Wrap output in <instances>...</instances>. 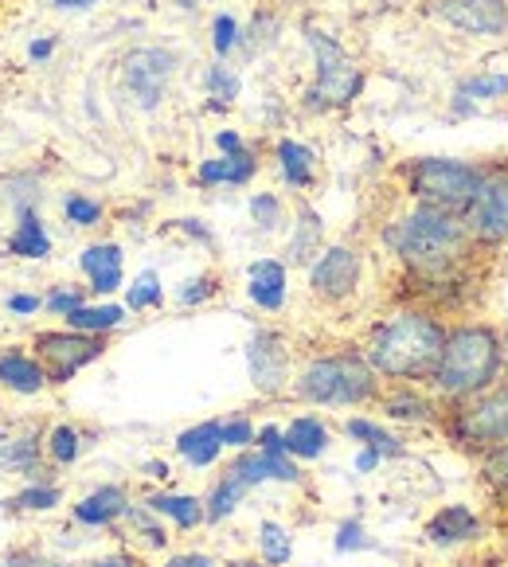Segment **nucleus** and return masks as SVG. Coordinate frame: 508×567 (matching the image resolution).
Masks as SVG:
<instances>
[{
    "instance_id": "1",
    "label": "nucleus",
    "mask_w": 508,
    "mask_h": 567,
    "mask_svg": "<svg viewBox=\"0 0 508 567\" xmlns=\"http://www.w3.org/2000/svg\"><path fill=\"white\" fill-rule=\"evenodd\" d=\"M380 239L411 270V278H418L423 286L458 282L469 259L481 250L474 243V235H469V227L462 224V216L426 208V204H415L411 212L395 216L380 231Z\"/></svg>"
},
{
    "instance_id": "2",
    "label": "nucleus",
    "mask_w": 508,
    "mask_h": 567,
    "mask_svg": "<svg viewBox=\"0 0 508 567\" xmlns=\"http://www.w3.org/2000/svg\"><path fill=\"white\" fill-rule=\"evenodd\" d=\"M446 333L450 329L442 326L434 309H395L392 318H384L367 333L360 352L380 372V380H392V384H431Z\"/></svg>"
},
{
    "instance_id": "3",
    "label": "nucleus",
    "mask_w": 508,
    "mask_h": 567,
    "mask_svg": "<svg viewBox=\"0 0 508 567\" xmlns=\"http://www.w3.org/2000/svg\"><path fill=\"white\" fill-rule=\"evenodd\" d=\"M505 375V333L489 321H462L446 333L431 388L442 403H466L493 392Z\"/></svg>"
},
{
    "instance_id": "4",
    "label": "nucleus",
    "mask_w": 508,
    "mask_h": 567,
    "mask_svg": "<svg viewBox=\"0 0 508 567\" xmlns=\"http://www.w3.org/2000/svg\"><path fill=\"white\" fill-rule=\"evenodd\" d=\"M293 395L313 408H364V403H380L384 395V380L367 364L364 352H325L313 357L298 375H293Z\"/></svg>"
},
{
    "instance_id": "5",
    "label": "nucleus",
    "mask_w": 508,
    "mask_h": 567,
    "mask_svg": "<svg viewBox=\"0 0 508 567\" xmlns=\"http://www.w3.org/2000/svg\"><path fill=\"white\" fill-rule=\"evenodd\" d=\"M305 43L313 55V83L305 91V106L313 114H333L344 110L364 94V68L344 51V43L336 35H329L325 28L305 24Z\"/></svg>"
},
{
    "instance_id": "6",
    "label": "nucleus",
    "mask_w": 508,
    "mask_h": 567,
    "mask_svg": "<svg viewBox=\"0 0 508 567\" xmlns=\"http://www.w3.org/2000/svg\"><path fill=\"white\" fill-rule=\"evenodd\" d=\"M481 176L485 165L458 157H415L403 165V184H407L411 200L426 204V208L454 212V216H462L474 204Z\"/></svg>"
},
{
    "instance_id": "7",
    "label": "nucleus",
    "mask_w": 508,
    "mask_h": 567,
    "mask_svg": "<svg viewBox=\"0 0 508 567\" xmlns=\"http://www.w3.org/2000/svg\"><path fill=\"white\" fill-rule=\"evenodd\" d=\"M438 423L454 446L477 454V458L497 446H508V384H497L477 400L446 403Z\"/></svg>"
},
{
    "instance_id": "8",
    "label": "nucleus",
    "mask_w": 508,
    "mask_h": 567,
    "mask_svg": "<svg viewBox=\"0 0 508 567\" xmlns=\"http://www.w3.org/2000/svg\"><path fill=\"white\" fill-rule=\"evenodd\" d=\"M176 71H180V55L173 48H160V43H142V48H129L117 63V83L122 94L134 102L137 110L153 114L160 102L168 99V86H173Z\"/></svg>"
},
{
    "instance_id": "9",
    "label": "nucleus",
    "mask_w": 508,
    "mask_h": 567,
    "mask_svg": "<svg viewBox=\"0 0 508 567\" xmlns=\"http://www.w3.org/2000/svg\"><path fill=\"white\" fill-rule=\"evenodd\" d=\"M106 352V337L94 333H75V329H43V333L32 337V357L43 364L48 372V384H71L86 364Z\"/></svg>"
},
{
    "instance_id": "10",
    "label": "nucleus",
    "mask_w": 508,
    "mask_h": 567,
    "mask_svg": "<svg viewBox=\"0 0 508 567\" xmlns=\"http://www.w3.org/2000/svg\"><path fill=\"white\" fill-rule=\"evenodd\" d=\"M462 224L469 227L477 247H505L508 243V165H485L481 188L474 204L462 212Z\"/></svg>"
},
{
    "instance_id": "11",
    "label": "nucleus",
    "mask_w": 508,
    "mask_h": 567,
    "mask_svg": "<svg viewBox=\"0 0 508 567\" xmlns=\"http://www.w3.org/2000/svg\"><path fill=\"white\" fill-rule=\"evenodd\" d=\"M360 282H364V255L349 243H333L309 262V293L325 306L356 298Z\"/></svg>"
},
{
    "instance_id": "12",
    "label": "nucleus",
    "mask_w": 508,
    "mask_h": 567,
    "mask_svg": "<svg viewBox=\"0 0 508 567\" xmlns=\"http://www.w3.org/2000/svg\"><path fill=\"white\" fill-rule=\"evenodd\" d=\"M423 4L434 20L474 40H497L508 32V0H423Z\"/></svg>"
},
{
    "instance_id": "13",
    "label": "nucleus",
    "mask_w": 508,
    "mask_h": 567,
    "mask_svg": "<svg viewBox=\"0 0 508 567\" xmlns=\"http://www.w3.org/2000/svg\"><path fill=\"white\" fill-rule=\"evenodd\" d=\"M247 372L250 384L262 395H282L293 384V360L286 337H278L274 329H255L247 341Z\"/></svg>"
},
{
    "instance_id": "14",
    "label": "nucleus",
    "mask_w": 508,
    "mask_h": 567,
    "mask_svg": "<svg viewBox=\"0 0 508 567\" xmlns=\"http://www.w3.org/2000/svg\"><path fill=\"white\" fill-rule=\"evenodd\" d=\"M79 270L86 275V290L110 298L114 290H122V270H125V250L117 243H91L79 255Z\"/></svg>"
},
{
    "instance_id": "15",
    "label": "nucleus",
    "mask_w": 508,
    "mask_h": 567,
    "mask_svg": "<svg viewBox=\"0 0 508 567\" xmlns=\"http://www.w3.org/2000/svg\"><path fill=\"white\" fill-rule=\"evenodd\" d=\"M231 470L250 485V489H255V485H267V482H286V485L301 482L298 458H290V454H262L259 446L239 451V458L231 462Z\"/></svg>"
},
{
    "instance_id": "16",
    "label": "nucleus",
    "mask_w": 508,
    "mask_h": 567,
    "mask_svg": "<svg viewBox=\"0 0 508 567\" xmlns=\"http://www.w3.org/2000/svg\"><path fill=\"white\" fill-rule=\"evenodd\" d=\"M290 293V275H286L282 259H255L247 267V298L262 309V313H278Z\"/></svg>"
},
{
    "instance_id": "17",
    "label": "nucleus",
    "mask_w": 508,
    "mask_h": 567,
    "mask_svg": "<svg viewBox=\"0 0 508 567\" xmlns=\"http://www.w3.org/2000/svg\"><path fill=\"white\" fill-rule=\"evenodd\" d=\"M129 505H134V501H129V493H125L122 485H99V489H91L83 501L71 505V517L86 528H110V525H117V520H125Z\"/></svg>"
},
{
    "instance_id": "18",
    "label": "nucleus",
    "mask_w": 508,
    "mask_h": 567,
    "mask_svg": "<svg viewBox=\"0 0 508 567\" xmlns=\"http://www.w3.org/2000/svg\"><path fill=\"white\" fill-rule=\"evenodd\" d=\"M481 536V520L469 505H442L431 520H426V540L438 544V548H454V544H469Z\"/></svg>"
},
{
    "instance_id": "19",
    "label": "nucleus",
    "mask_w": 508,
    "mask_h": 567,
    "mask_svg": "<svg viewBox=\"0 0 508 567\" xmlns=\"http://www.w3.org/2000/svg\"><path fill=\"white\" fill-rule=\"evenodd\" d=\"M380 408H384L387 419L395 423H438L442 408L434 395H426L418 384H395L392 392L380 395Z\"/></svg>"
},
{
    "instance_id": "20",
    "label": "nucleus",
    "mask_w": 508,
    "mask_h": 567,
    "mask_svg": "<svg viewBox=\"0 0 508 567\" xmlns=\"http://www.w3.org/2000/svg\"><path fill=\"white\" fill-rule=\"evenodd\" d=\"M321 250H325V219L317 216V208H309V204H298V212H293L290 243H286V262H293V267H309Z\"/></svg>"
},
{
    "instance_id": "21",
    "label": "nucleus",
    "mask_w": 508,
    "mask_h": 567,
    "mask_svg": "<svg viewBox=\"0 0 508 567\" xmlns=\"http://www.w3.org/2000/svg\"><path fill=\"white\" fill-rule=\"evenodd\" d=\"M0 388L12 395H40L48 384L43 364L24 349H4L0 352Z\"/></svg>"
},
{
    "instance_id": "22",
    "label": "nucleus",
    "mask_w": 508,
    "mask_h": 567,
    "mask_svg": "<svg viewBox=\"0 0 508 567\" xmlns=\"http://www.w3.org/2000/svg\"><path fill=\"white\" fill-rule=\"evenodd\" d=\"M224 451V419H208V423H196L176 434V454L196 470H208Z\"/></svg>"
},
{
    "instance_id": "23",
    "label": "nucleus",
    "mask_w": 508,
    "mask_h": 567,
    "mask_svg": "<svg viewBox=\"0 0 508 567\" xmlns=\"http://www.w3.org/2000/svg\"><path fill=\"white\" fill-rule=\"evenodd\" d=\"M4 250H9L12 259H28V262L51 259V235H48V224H43L40 208L17 212V224H12L9 239H4Z\"/></svg>"
},
{
    "instance_id": "24",
    "label": "nucleus",
    "mask_w": 508,
    "mask_h": 567,
    "mask_svg": "<svg viewBox=\"0 0 508 567\" xmlns=\"http://www.w3.org/2000/svg\"><path fill=\"white\" fill-rule=\"evenodd\" d=\"M0 470L4 474H20L28 482H48L43 470V439L35 431L12 434L9 443H0Z\"/></svg>"
},
{
    "instance_id": "25",
    "label": "nucleus",
    "mask_w": 508,
    "mask_h": 567,
    "mask_svg": "<svg viewBox=\"0 0 508 567\" xmlns=\"http://www.w3.org/2000/svg\"><path fill=\"white\" fill-rule=\"evenodd\" d=\"M255 173H259V157L250 150L242 153H231V157H211V161H200V168H196V184H204V188H219V184H231V188H242V184L255 181Z\"/></svg>"
},
{
    "instance_id": "26",
    "label": "nucleus",
    "mask_w": 508,
    "mask_h": 567,
    "mask_svg": "<svg viewBox=\"0 0 508 567\" xmlns=\"http://www.w3.org/2000/svg\"><path fill=\"white\" fill-rule=\"evenodd\" d=\"M274 161H278V173H282V181L290 184V188H298V193H305V188H313V184H317L321 165H317V153L309 150L305 142L282 137V142L274 145Z\"/></svg>"
},
{
    "instance_id": "27",
    "label": "nucleus",
    "mask_w": 508,
    "mask_h": 567,
    "mask_svg": "<svg viewBox=\"0 0 508 567\" xmlns=\"http://www.w3.org/2000/svg\"><path fill=\"white\" fill-rule=\"evenodd\" d=\"M286 434V454L298 462H313L321 458V454L329 451V443H333V434H329V426L321 423L317 415H298L290 426H282Z\"/></svg>"
},
{
    "instance_id": "28",
    "label": "nucleus",
    "mask_w": 508,
    "mask_h": 567,
    "mask_svg": "<svg viewBox=\"0 0 508 567\" xmlns=\"http://www.w3.org/2000/svg\"><path fill=\"white\" fill-rule=\"evenodd\" d=\"M145 505H149L157 517H165V520H173L176 528H184V533H193V528L208 525L204 501L193 497V493H153Z\"/></svg>"
},
{
    "instance_id": "29",
    "label": "nucleus",
    "mask_w": 508,
    "mask_h": 567,
    "mask_svg": "<svg viewBox=\"0 0 508 567\" xmlns=\"http://www.w3.org/2000/svg\"><path fill=\"white\" fill-rule=\"evenodd\" d=\"M125 313H129V309L117 306V301H99V306H91V301H86V306H79L75 313H68V318H63V326L75 329V333L106 337V333H114V329L125 326Z\"/></svg>"
},
{
    "instance_id": "30",
    "label": "nucleus",
    "mask_w": 508,
    "mask_h": 567,
    "mask_svg": "<svg viewBox=\"0 0 508 567\" xmlns=\"http://www.w3.org/2000/svg\"><path fill=\"white\" fill-rule=\"evenodd\" d=\"M250 493V485L242 482L239 474H235L231 466L219 474V482L211 485V493L204 497V513H208V525H219V520H227L235 509L242 505V497Z\"/></svg>"
},
{
    "instance_id": "31",
    "label": "nucleus",
    "mask_w": 508,
    "mask_h": 567,
    "mask_svg": "<svg viewBox=\"0 0 508 567\" xmlns=\"http://www.w3.org/2000/svg\"><path fill=\"white\" fill-rule=\"evenodd\" d=\"M344 434H349V439H356L360 446H367V451H380L384 458H400V454H403L400 434H392L384 423H375V419H364V415L344 419Z\"/></svg>"
},
{
    "instance_id": "32",
    "label": "nucleus",
    "mask_w": 508,
    "mask_h": 567,
    "mask_svg": "<svg viewBox=\"0 0 508 567\" xmlns=\"http://www.w3.org/2000/svg\"><path fill=\"white\" fill-rule=\"evenodd\" d=\"M204 91H208V99H216V102H208V110H227L235 99H239L242 79L235 75L231 68H227L224 59H216V63L204 71Z\"/></svg>"
},
{
    "instance_id": "33",
    "label": "nucleus",
    "mask_w": 508,
    "mask_h": 567,
    "mask_svg": "<svg viewBox=\"0 0 508 567\" xmlns=\"http://www.w3.org/2000/svg\"><path fill=\"white\" fill-rule=\"evenodd\" d=\"M43 451H48V458L55 462V466H75V462L83 458V434H79V426L59 423L48 431Z\"/></svg>"
},
{
    "instance_id": "34",
    "label": "nucleus",
    "mask_w": 508,
    "mask_h": 567,
    "mask_svg": "<svg viewBox=\"0 0 508 567\" xmlns=\"http://www.w3.org/2000/svg\"><path fill=\"white\" fill-rule=\"evenodd\" d=\"M4 505L20 513H51L55 505H63V489H59L55 482H28L24 489L12 501H4Z\"/></svg>"
},
{
    "instance_id": "35",
    "label": "nucleus",
    "mask_w": 508,
    "mask_h": 567,
    "mask_svg": "<svg viewBox=\"0 0 508 567\" xmlns=\"http://www.w3.org/2000/svg\"><path fill=\"white\" fill-rule=\"evenodd\" d=\"M259 551H262V559H267L270 567H282V564H290V556H293V536L286 533L278 520H262L259 525Z\"/></svg>"
},
{
    "instance_id": "36",
    "label": "nucleus",
    "mask_w": 508,
    "mask_h": 567,
    "mask_svg": "<svg viewBox=\"0 0 508 567\" xmlns=\"http://www.w3.org/2000/svg\"><path fill=\"white\" fill-rule=\"evenodd\" d=\"M160 301H165V286H160L157 270H142V275L129 282V290H125V309H137V313L157 309Z\"/></svg>"
},
{
    "instance_id": "37",
    "label": "nucleus",
    "mask_w": 508,
    "mask_h": 567,
    "mask_svg": "<svg viewBox=\"0 0 508 567\" xmlns=\"http://www.w3.org/2000/svg\"><path fill=\"white\" fill-rule=\"evenodd\" d=\"M481 482L500 505H508V446L481 454Z\"/></svg>"
},
{
    "instance_id": "38",
    "label": "nucleus",
    "mask_w": 508,
    "mask_h": 567,
    "mask_svg": "<svg viewBox=\"0 0 508 567\" xmlns=\"http://www.w3.org/2000/svg\"><path fill=\"white\" fill-rule=\"evenodd\" d=\"M250 219L259 224V231H282L286 227V204H282V196H274V193H255L250 196Z\"/></svg>"
},
{
    "instance_id": "39",
    "label": "nucleus",
    "mask_w": 508,
    "mask_h": 567,
    "mask_svg": "<svg viewBox=\"0 0 508 567\" xmlns=\"http://www.w3.org/2000/svg\"><path fill=\"white\" fill-rule=\"evenodd\" d=\"M454 94H462V99H469V102H500V99H508V75H493L489 71V75L462 79Z\"/></svg>"
},
{
    "instance_id": "40",
    "label": "nucleus",
    "mask_w": 508,
    "mask_h": 567,
    "mask_svg": "<svg viewBox=\"0 0 508 567\" xmlns=\"http://www.w3.org/2000/svg\"><path fill=\"white\" fill-rule=\"evenodd\" d=\"M63 216H68L71 227H99L106 208H102V200H94L86 193H68L63 196Z\"/></svg>"
},
{
    "instance_id": "41",
    "label": "nucleus",
    "mask_w": 508,
    "mask_h": 567,
    "mask_svg": "<svg viewBox=\"0 0 508 567\" xmlns=\"http://www.w3.org/2000/svg\"><path fill=\"white\" fill-rule=\"evenodd\" d=\"M216 293H219V278L216 275H193V278H184V282L176 286V306H180V309L208 306Z\"/></svg>"
},
{
    "instance_id": "42",
    "label": "nucleus",
    "mask_w": 508,
    "mask_h": 567,
    "mask_svg": "<svg viewBox=\"0 0 508 567\" xmlns=\"http://www.w3.org/2000/svg\"><path fill=\"white\" fill-rule=\"evenodd\" d=\"M125 520L134 525V533L142 536L149 548H165L168 544V533L160 528V520H157V513L149 509V505H129V513H125Z\"/></svg>"
},
{
    "instance_id": "43",
    "label": "nucleus",
    "mask_w": 508,
    "mask_h": 567,
    "mask_svg": "<svg viewBox=\"0 0 508 567\" xmlns=\"http://www.w3.org/2000/svg\"><path fill=\"white\" fill-rule=\"evenodd\" d=\"M239 40H242V24L231 12H219V17L211 20V51H216L219 59H227L231 51H239Z\"/></svg>"
},
{
    "instance_id": "44",
    "label": "nucleus",
    "mask_w": 508,
    "mask_h": 567,
    "mask_svg": "<svg viewBox=\"0 0 508 567\" xmlns=\"http://www.w3.org/2000/svg\"><path fill=\"white\" fill-rule=\"evenodd\" d=\"M278 40V20L270 17H255V24L242 28V40L239 48L247 51V55H259V48H270V43Z\"/></svg>"
},
{
    "instance_id": "45",
    "label": "nucleus",
    "mask_w": 508,
    "mask_h": 567,
    "mask_svg": "<svg viewBox=\"0 0 508 567\" xmlns=\"http://www.w3.org/2000/svg\"><path fill=\"white\" fill-rule=\"evenodd\" d=\"M79 306H86L83 286H59V290H51L48 298H43V309L55 313V318H68V313H75Z\"/></svg>"
},
{
    "instance_id": "46",
    "label": "nucleus",
    "mask_w": 508,
    "mask_h": 567,
    "mask_svg": "<svg viewBox=\"0 0 508 567\" xmlns=\"http://www.w3.org/2000/svg\"><path fill=\"white\" fill-rule=\"evenodd\" d=\"M255 434H259V426L250 423V419H242V415L224 419V446L227 451H250V446H255Z\"/></svg>"
},
{
    "instance_id": "47",
    "label": "nucleus",
    "mask_w": 508,
    "mask_h": 567,
    "mask_svg": "<svg viewBox=\"0 0 508 567\" xmlns=\"http://www.w3.org/2000/svg\"><path fill=\"white\" fill-rule=\"evenodd\" d=\"M333 548H336V551H364V548H372V540H367L364 525H360V520L352 517V520H344V525L336 528Z\"/></svg>"
},
{
    "instance_id": "48",
    "label": "nucleus",
    "mask_w": 508,
    "mask_h": 567,
    "mask_svg": "<svg viewBox=\"0 0 508 567\" xmlns=\"http://www.w3.org/2000/svg\"><path fill=\"white\" fill-rule=\"evenodd\" d=\"M4 567H63V564L35 548H12L9 556H4Z\"/></svg>"
},
{
    "instance_id": "49",
    "label": "nucleus",
    "mask_w": 508,
    "mask_h": 567,
    "mask_svg": "<svg viewBox=\"0 0 508 567\" xmlns=\"http://www.w3.org/2000/svg\"><path fill=\"white\" fill-rule=\"evenodd\" d=\"M9 313H17V318H32V313H40L43 309V298L40 293H9Z\"/></svg>"
},
{
    "instance_id": "50",
    "label": "nucleus",
    "mask_w": 508,
    "mask_h": 567,
    "mask_svg": "<svg viewBox=\"0 0 508 567\" xmlns=\"http://www.w3.org/2000/svg\"><path fill=\"white\" fill-rule=\"evenodd\" d=\"M255 446H259L262 454H286V434H282V426H262V431L255 434Z\"/></svg>"
},
{
    "instance_id": "51",
    "label": "nucleus",
    "mask_w": 508,
    "mask_h": 567,
    "mask_svg": "<svg viewBox=\"0 0 508 567\" xmlns=\"http://www.w3.org/2000/svg\"><path fill=\"white\" fill-rule=\"evenodd\" d=\"M165 567H219L211 556H204V551H180V556H168Z\"/></svg>"
},
{
    "instance_id": "52",
    "label": "nucleus",
    "mask_w": 508,
    "mask_h": 567,
    "mask_svg": "<svg viewBox=\"0 0 508 567\" xmlns=\"http://www.w3.org/2000/svg\"><path fill=\"white\" fill-rule=\"evenodd\" d=\"M216 150L224 153V157H231V153L247 150V142H242V134H235V130H219V134H216Z\"/></svg>"
},
{
    "instance_id": "53",
    "label": "nucleus",
    "mask_w": 508,
    "mask_h": 567,
    "mask_svg": "<svg viewBox=\"0 0 508 567\" xmlns=\"http://www.w3.org/2000/svg\"><path fill=\"white\" fill-rule=\"evenodd\" d=\"M380 462H384V454H380V451H367V446H360V451H356V462H352V466H356V474H372V470L380 466Z\"/></svg>"
},
{
    "instance_id": "54",
    "label": "nucleus",
    "mask_w": 508,
    "mask_h": 567,
    "mask_svg": "<svg viewBox=\"0 0 508 567\" xmlns=\"http://www.w3.org/2000/svg\"><path fill=\"white\" fill-rule=\"evenodd\" d=\"M102 0H51V9L55 12H91L99 9Z\"/></svg>"
},
{
    "instance_id": "55",
    "label": "nucleus",
    "mask_w": 508,
    "mask_h": 567,
    "mask_svg": "<svg viewBox=\"0 0 508 567\" xmlns=\"http://www.w3.org/2000/svg\"><path fill=\"white\" fill-rule=\"evenodd\" d=\"M176 227H180L184 235H193V239L211 243V227H204L200 219H176Z\"/></svg>"
},
{
    "instance_id": "56",
    "label": "nucleus",
    "mask_w": 508,
    "mask_h": 567,
    "mask_svg": "<svg viewBox=\"0 0 508 567\" xmlns=\"http://www.w3.org/2000/svg\"><path fill=\"white\" fill-rule=\"evenodd\" d=\"M51 51H55V40H35L32 48H28V59H32V63H43V59H51Z\"/></svg>"
},
{
    "instance_id": "57",
    "label": "nucleus",
    "mask_w": 508,
    "mask_h": 567,
    "mask_svg": "<svg viewBox=\"0 0 508 567\" xmlns=\"http://www.w3.org/2000/svg\"><path fill=\"white\" fill-rule=\"evenodd\" d=\"M91 567H137L129 556H106V559H94Z\"/></svg>"
},
{
    "instance_id": "58",
    "label": "nucleus",
    "mask_w": 508,
    "mask_h": 567,
    "mask_svg": "<svg viewBox=\"0 0 508 567\" xmlns=\"http://www.w3.org/2000/svg\"><path fill=\"white\" fill-rule=\"evenodd\" d=\"M145 474H149V477H157V482H165V477H168V466H165V462H157V458H153V462H145Z\"/></svg>"
},
{
    "instance_id": "59",
    "label": "nucleus",
    "mask_w": 508,
    "mask_h": 567,
    "mask_svg": "<svg viewBox=\"0 0 508 567\" xmlns=\"http://www.w3.org/2000/svg\"><path fill=\"white\" fill-rule=\"evenodd\" d=\"M168 4H176V9H184V12H193V9H200V4H211V0H168Z\"/></svg>"
},
{
    "instance_id": "60",
    "label": "nucleus",
    "mask_w": 508,
    "mask_h": 567,
    "mask_svg": "<svg viewBox=\"0 0 508 567\" xmlns=\"http://www.w3.org/2000/svg\"><path fill=\"white\" fill-rule=\"evenodd\" d=\"M227 567H270L267 559H231Z\"/></svg>"
},
{
    "instance_id": "61",
    "label": "nucleus",
    "mask_w": 508,
    "mask_h": 567,
    "mask_svg": "<svg viewBox=\"0 0 508 567\" xmlns=\"http://www.w3.org/2000/svg\"><path fill=\"white\" fill-rule=\"evenodd\" d=\"M505 333V375H508V329H500Z\"/></svg>"
},
{
    "instance_id": "62",
    "label": "nucleus",
    "mask_w": 508,
    "mask_h": 567,
    "mask_svg": "<svg viewBox=\"0 0 508 567\" xmlns=\"http://www.w3.org/2000/svg\"><path fill=\"white\" fill-rule=\"evenodd\" d=\"M380 4H400V0H380Z\"/></svg>"
}]
</instances>
